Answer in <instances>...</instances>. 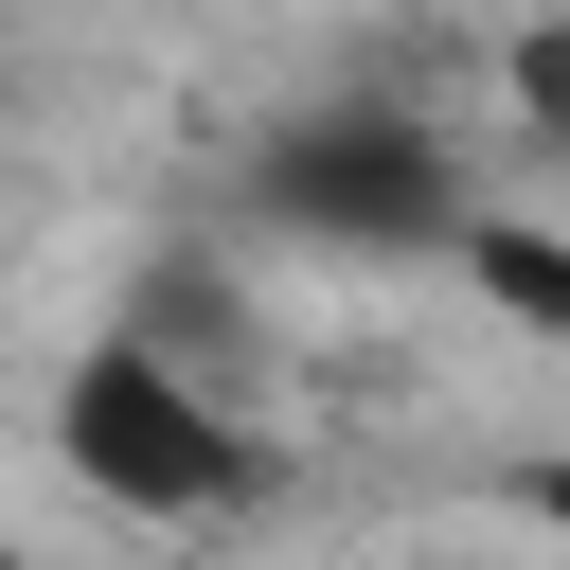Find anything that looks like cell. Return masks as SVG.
<instances>
[{"label": "cell", "mask_w": 570, "mask_h": 570, "mask_svg": "<svg viewBox=\"0 0 570 570\" xmlns=\"http://www.w3.org/2000/svg\"><path fill=\"white\" fill-rule=\"evenodd\" d=\"M232 214L303 267H445V232L481 214V160L428 107H285V125H249Z\"/></svg>", "instance_id": "cell-1"}, {"label": "cell", "mask_w": 570, "mask_h": 570, "mask_svg": "<svg viewBox=\"0 0 570 570\" xmlns=\"http://www.w3.org/2000/svg\"><path fill=\"white\" fill-rule=\"evenodd\" d=\"M53 463H71V499H107L125 534H214V517H249L267 499V428H249V392H214V374H178L160 338H89L71 374H53Z\"/></svg>", "instance_id": "cell-2"}, {"label": "cell", "mask_w": 570, "mask_h": 570, "mask_svg": "<svg viewBox=\"0 0 570 570\" xmlns=\"http://www.w3.org/2000/svg\"><path fill=\"white\" fill-rule=\"evenodd\" d=\"M125 338H160V356L214 374V392H249V356H267V321L232 303V249H196V232H160V249L125 267Z\"/></svg>", "instance_id": "cell-3"}, {"label": "cell", "mask_w": 570, "mask_h": 570, "mask_svg": "<svg viewBox=\"0 0 570 570\" xmlns=\"http://www.w3.org/2000/svg\"><path fill=\"white\" fill-rule=\"evenodd\" d=\"M445 285H463L499 338L570 356V214H517V196H481V214L445 232Z\"/></svg>", "instance_id": "cell-4"}, {"label": "cell", "mask_w": 570, "mask_h": 570, "mask_svg": "<svg viewBox=\"0 0 570 570\" xmlns=\"http://www.w3.org/2000/svg\"><path fill=\"white\" fill-rule=\"evenodd\" d=\"M499 107H517L534 142H570V18H534V36L499 53Z\"/></svg>", "instance_id": "cell-5"}, {"label": "cell", "mask_w": 570, "mask_h": 570, "mask_svg": "<svg viewBox=\"0 0 570 570\" xmlns=\"http://www.w3.org/2000/svg\"><path fill=\"white\" fill-rule=\"evenodd\" d=\"M499 499H517V517H534V534L570 552V445H534V463H499Z\"/></svg>", "instance_id": "cell-6"}, {"label": "cell", "mask_w": 570, "mask_h": 570, "mask_svg": "<svg viewBox=\"0 0 570 570\" xmlns=\"http://www.w3.org/2000/svg\"><path fill=\"white\" fill-rule=\"evenodd\" d=\"M0 570H53V552H36V534H0Z\"/></svg>", "instance_id": "cell-7"}]
</instances>
